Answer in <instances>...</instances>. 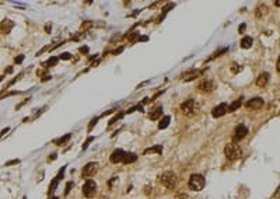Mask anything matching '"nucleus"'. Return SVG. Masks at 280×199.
<instances>
[{
	"label": "nucleus",
	"instance_id": "obj_1",
	"mask_svg": "<svg viewBox=\"0 0 280 199\" xmlns=\"http://www.w3.org/2000/svg\"><path fill=\"white\" fill-rule=\"evenodd\" d=\"M224 154H226V157L228 159V160L234 161V160H238L240 157H241L242 154V150L241 147H240V144L238 143H228L227 146H226V149H224Z\"/></svg>",
	"mask_w": 280,
	"mask_h": 199
},
{
	"label": "nucleus",
	"instance_id": "obj_2",
	"mask_svg": "<svg viewBox=\"0 0 280 199\" xmlns=\"http://www.w3.org/2000/svg\"><path fill=\"white\" fill-rule=\"evenodd\" d=\"M160 182L165 186V188L172 189V188L175 186V184H177V175H175V173H172V171H165V173H163L160 175Z\"/></svg>",
	"mask_w": 280,
	"mask_h": 199
},
{
	"label": "nucleus",
	"instance_id": "obj_3",
	"mask_svg": "<svg viewBox=\"0 0 280 199\" xmlns=\"http://www.w3.org/2000/svg\"><path fill=\"white\" fill-rule=\"evenodd\" d=\"M204 177L203 175H200V174H193V175H191V178H189V182H188V185H189V188H191L192 191H202L204 188Z\"/></svg>",
	"mask_w": 280,
	"mask_h": 199
},
{
	"label": "nucleus",
	"instance_id": "obj_4",
	"mask_svg": "<svg viewBox=\"0 0 280 199\" xmlns=\"http://www.w3.org/2000/svg\"><path fill=\"white\" fill-rule=\"evenodd\" d=\"M196 104H195V101L192 100V98H189V100H186L185 103L181 104V111L184 112L185 115H193L195 112H196Z\"/></svg>",
	"mask_w": 280,
	"mask_h": 199
},
{
	"label": "nucleus",
	"instance_id": "obj_5",
	"mask_svg": "<svg viewBox=\"0 0 280 199\" xmlns=\"http://www.w3.org/2000/svg\"><path fill=\"white\" fill-rule=\"evenodd\" d=\"M95 191H97V184L94 182V181H86L83 185V193L84 196H87V198H93L94 195H95Z\"/></svg>",
	"mask_w": 280,
	"mask_h": 199
},
{
	"label": "nucleus",
	"instance_id": "obj_6",
	"mask_svg": "<svg viewBox=\"0 0 280 199\" xmlns=\"http://www.w3.org/2000/svg\"><path fill=\"white\" fill-rule=\"evenodd\" d=\"M247 135H248V128L245 125H237L234 129V140L241 142Z\"/></svg>",
	"mask_w": 280,
	"mask_h": 199
},
{
	"label": "nucleus",
	"instance_id": "obj_7",
	"mask_svg": "<svg viewBox=\"0 0 280 199\" xmlns=\"http://www.w3.org/2000/svg\"><path fill=\"white\" fill-rule=\"evenodd\" d=\"M97 163H94V161H91V163H87L86 166H84V168H83V171H81V175L83 177H86V178H90V177H93L94 174H95V171H97Z\"/></svg>",
	"mask_w": 280,
	"mask_h": 199
},
{
	"label": "nucleus",
	"instance_id": "obj_8",
	"mask_svg": "<svg viewBox=\"0 0 280 199\" xmlns=\"http://www.w3.org/2000/svg\"><path fill=\"white\" fill-rule=\"evenodd\" d=\"M247 109H259L263 107V98L261 97H255L252 100H249L248 103H245Z\"/></svg>",
	"mask_w": 280,
	"mask_h": 199
},
{
	"label": "nucleus",
	"instance_id": "obj_9",
	"mask_svg": "<svg viewBox=\"0 0 280 199\" xmlns=\"http://www.w3.org/2000/svg\"><path fill=\"white\" fill-rule=\"evenodd\" d=\"M227 108H228V105L226 103L220 104V105H216L214 108L211 109V115L214 116V118H220V116H223L227 114Z\"/></svg>",
	"mask_w": 280,
	"mask_h": 199
},
{
	"label": "nucleus",
	"instance_id": "obj_10",
	"mask_svg": "<svg viewBox=\"0 0 280 199\" xmlns=\"http://www.w3.org/2000/svg\"><path fill=\"white\" fill-rule=\"evenodd\" d=\"M214 83L211 81V80H203V81H200L199 83V86H197V89L200 91H203V93H210V91L214 90Z\"/></svg>",
	"mask_w": 280,
	"mask_h": 199
},
{
	"label": "nucleus",
	"instance_id": "obj_11",
	"mask_svg": "<svg viewBox=\"0 0 280 199\" xmlns=\"http://www.w3.org/2000/svg\"><path fill=\"white\" fill-rule=\"evenodd\" d=\"M14 27V23L11 21V20H3L1 21V24H0V31L3 32V34H8V32L11 31V28Z\"/></svg>",
	"mask_w": 280,
	"mask_h": 199
},
{
	"label": "nucleus",
	"instance_id": "obj_12",
	"mask_svg": "<svg viewBox=\"0 0 280 199\" xmlns=\"http://www.w3.org/2000/svg\"><path fill=\"white\" fill-rule=\"evenodd\" d=\"M203 73V70H191V72H186V73H184L182 74V79H184L185 81H191V80H195L196 77H199L200 74Z\"/></svg>",
	"mask_w": 280,
	"mask_h": 199
},
{
	"label": "nucleus",
	"instance_id": "obj_13",
	"mask_svg": "<svg viewBox=\"0 0 280 199\" xmlns=\"http://www.w3.org/2000/svg\"><path fill=\"white\" fill-rule=\"evenodd\" d=\"M123 156H125V152L121 150V149H116V150H114L112 154H111V161H112V163H121V161L123 160Z\"/></svg>",
	"mask_w": 280,
	"mask_h": 199
},
{
	"label": "nucleus",
	"instance_id": "obj_14",
	"mask_svg": "<svg viewBox=\"0 0 280 199\" xmlns=\"http://www.w3.org/2000/svg\"><path fill=\"white\" fill-rule=\"evenodd\" d=\"M267 83H269V74H267V73H262V74H259V77L256 79V86L261 87V89H263Z\"/></svg>",
	"mask_w": 280,
	"mask_h": 199
},
{
	"label": "nucleus",
	"instance_id": "obj_15",
	"mask_svg": "<svg viewBox=\"0 0 280 199\" xmlns=\"http://www.w3.org/2000/svg\"><path fill=\"white\" fill-rule=\"evenodd\" d=\"M161 115H163V108H161V107H156V108L151 109V112L148 114V118H150L151 121H157Z\"/></svg>",
	"mask_w": 280,
	"mask_h": 199
},
{
	"label": "nucleus",
	"instance_id": "obj_16",
	"mask_svg": "<svg viewBox=\"0 0 280 199\" xmlns=\"http://www.w3.org/2000/svg\"><path fill=\"white\" fill-rule=\"evenodd\" d=\"M267 6H265V4H259V6L256 7V10H255V16H256V18H262L263 16H266L267 14Z\"/></svg>",
	"mask_w": 280,
	"mask_h": 199
},
{
	"label": "nucleus",
	"instance_id": "obj_17",
	"mask_svg": "<svg viewBox=\"0 0 280 199\" xmlns=\"http://www.w3.org/2000/svg\"><path fill=\"white\" fill-rule=\"evenodd\" d=\"M252 44H254V39L251 38V37H244V38L241 39V42H240V45H241L242 49H249V48L252 46Z\"/></svg>",
	"mask_w": 280,
	"mask_h": 199
},
{
	"label": "nucleus",
	"instance_id": "obj_18",
	"mask_svg": "<svg viewBox=\"0 0 280 199\" xmlns=\"http://www.w3.org/2000/svg\"><path fill=\"white\" fill-rule=\"evenodd\" d=\"M136 160H137V156H136V154H133V153H125L122 163H125V164H130V163H134Z\"/></svg>",
	"mask_w": 280,
	"mask_h": 199
},
{
	"label": "nucleus",
	"instance_id": "obj_19",
	"mask_svg": "<svg viewBox=\"0 0 280 199\" xmlns=\"http://www.w3.org/2000/svg\"><path fill=\"white\" fill-rule=\"evenodd\" d=\"M241 105H242V97H241V98H238V100H235L234 103L230 105L228 108H227V112H228V111H230V112H234V111H235V109H238L240 107H241Z\"/></svg>",
	"mask_w": 280,
	"mask_h": 199
},
{
	"label": "nucleus",
	"instance_id": "obj_20",
	"mask_svg": "<svg viewBox=\"0 0 280 199\" xmlns=\"http://www.w3.org/2000/svg\"><path fill=\"white\" fill-rule=\"evenodd\" d=\"M170 121H171V118L167 115V116H164L161 121H160V123H158V128L160 129H165L168 125H170Z\"/></svg>",
	"mask_w": 280,
	"mask_h": 199
},
{
	"label": "nucleus",
	"instance_id": "obj_21",
	"mask_svg": "<svg viewBox=\"0 0 280 199\" xmlns=\"http://www.w3.org/2000/svg\"><path fill=\"white\" fill-rule=\"evenodd\" d=\"M57 60H59V58H55V56H53V58H49V59H48V60H46V62H44V63H42V64H44V67H49V66H55V64L57 63Z\"/></svg>",
	"mask_w": 280,
	"mask_h": 199
},
{
	"label": "nucleus",
	"instance_id": "obj_22",
	"mask_svg": "<svg viewBox=\"0 0 280 199\" xmlns=\"http://www.w3.org/2000/svg\"><path fill=\"white\" fill-rule=\"evenodd\" d=\"M230 67H231V72L234 73V74H237V73H240V72L242 70V66L241 64L235 63V62H233V63L230 64Z\"/></svg>",
	"mask_w": 280,
	"mask_h": 199
},
{
	"label": "nucleus",
	"instance_id": "obj_23",
	"mask_svg": "<svg viewBox=\"0 0 280 199\" xmlns=\"http://www.w3.org/2000/svg\"><path fill=\"white\" fill-rule=\"evenodd\" d=\"M70 137H71V135L69 133V135L63 136V137H60V139H56V140H55V144H57V146H60V144H64V142H69Z\"/></svg>",
	"mask_w": 280,
	"mask_h": 199
},
{
	"label": "nucleus",
	"instance_id": "obj_24",
	"mask_svg": "<svg viewBox=\"0 0 280 199\" xmlns=\"http://www.w3.org/2000/svg\"><path fill=\"white\" fill-rule=\"evenodd\" d=\"M127 39H129V42H136V41H139L140 39L139 32H132V34H129V35H127Z\"/></svg>",
	"mask_w": 280,
	"mask_h": 199
},
{
	"label": "nucleus",
	"instance_id": "obj_25",
	"mask_svg": "<svg viewBox=\"0 0 280 199\" xmlns=\"http://www.w3.org/2000/svg\"><path fill=\"white\" fill-rule=\"evenodd\" d=\"M153 152H156V153H161V152H163V147H161V146H156V147H151V149H147L146 152H144V154H148V153H153Z\"/></svg>",
	"mask_w": 280,
	"mask_h": 199
},
{
	"label": "nucleus",
	"instance_id": "obj_26",
	"mask_svg": "<svg viewBox=\"0 0 280 199\" xmlns=\"http://www.w3.org/2000/svg\"><path fill=\"white\" fill-rule=\"evenodd\" d=\"M90 27H93V23H91V21H86V23L81 24V31H87Z\"/></svg>",
	"mask_w": 280,
	"mask_h": 199
},
{
	"label": "nucleus",
	"instance_id": "obj_27",
	"mask_svg": "<svg viewBox=\"0 0 280 199\" xmlns=\"http://www.w3.org/2000/svg\"><path fill=\"white\" fill-rule=\"evenodd\" d=\"M93 140H94V137H88V139L86 140V143L83 144V149H87V147H88V144H90V143H91Z\"/></svg>",
	"mask_w": 280,
	"mask_h": 199
},
{
	"label": "nucleus",
	"instance_id": "obj_28",
	"mask_svg": "<svg viewBox=\"0 0 280 199\" xmlns=\"http://www.w3.org/2000/svg\"><path fill=\"white\" fill-rule=\"evenodd\" d=\"M71 58V55L70 53H63V55H60V59H63V60H67V59Z\"/></svg>",
	"mask_w": 280,
	"mask_h": 199
},
{
	"label": "nucleus",
	"instance_id": "obj_29",
	"mask_svg": "<svg viewBox=\"0 0 280 199\" xmlns=\"http://www.w3.org/2000/svg\"><path fill=\"white\" fill-rule=\"evenodd\" d=\"M71 186H73V182H69V184L66 185V191H64V193H66V195L69 193V191L71 189Z\"/></svg>",
	"mask_w": 280,
	"mask_h": 199
},
{
	"label": "nucleus",
	"instance_id": "obj_30",
	"mask_svg": "<svg viewBox=\"0 0 280 199\" xmlns=\"http://www.w3.org/2000/svg\"><path fill=\"white\" fill-rule=\"evenodd\" d=\"M97 121H98V118H94V119L91 121V123H90V126H88V130H91V128H93V126L97 123Z\"/></svg>",
	"mask_w": 280,
	"mask_h": 199
},
{
	"label": "nucleus",
	"instance_id": "obj_31",
	"mask_svg": "<svg viewBox=\"0 0 280 199\" xmlns=\"http://www.w3.org/2000/svg\"><path fill=\"white\" fill-rule=\"evenodd\" d=\"M17 163H20V160H11L8 163H6V166H11V164H17Z\"/></svg>",
	"mask_w": 280,
	"mask_h": 199
},
{
	"label": "nucleus",
	"instance_id": "obj_32",
	"mask_svg": "<svg viewBox=\"0 0 280 199\" xmlns=\"http://www.w3.org/2000/svg\"><path fill=\"white\" fill-rule=\"evenodd\" d=\"M23 59H24V56H18V58H16V63H21V62H23Z\"/></svg>",
	"mask_w": 280,
	"mask_h": 199
},
{
	"label": "nucleus",
	"instance_id": "obj_33",
	"mask_svg": "<svg viewBox=\"0 0 280 199\" xmlns=\"http://www.w3.org/2000/svg\"><path fill=\"white\" fill-rule=\"evenodd\" d=\"M80 52H84V53H87V52H88V48H87V46H83V48H80Z\"/></svg>",
	"mask_w": 280,
	"mask_h": 199
},
{
	"label": "nucleus",
	"instance_id": "obj_34",
	"mask_svg": "<svg viewBox=\"0 0 280 199\" xmlns=\"http://www.w3.org/2000/svg\"><path fill=\"white\" fill-rule=\"evenodd\" d=\"M6 132H8V128H4V129H3V130H1V132H0V137H1V136L4 135Z\"/></svg>",
	"mask_w": 280,
	"mask_h": 199
},
{
	"label": "nucleus",
	"instance_id": "obj_35",
	"mask_svg": "<svg viewBox=\"0 0 280 199\" xmlns=\"http://www.w3.org/2000/svg\"><path fill=\"white\" fill-rule=\"evenodd\" d=\"M276 70L280 72V60L279 59H277V63H276Z\"/></svg>",
	"mask_w": 280,
	"mask_h": 199
},
{
	"label": "nucleus",
	"instance_id": "obj_36",
	"mask_svg": "<svg viewBox=\"0 0 280 199\" xmlns=\"http://www.w3.org/2000/svg\"><path fill=\"white\" fill-rule=\"evenodd\" d=\"M244 30H245V24L240 25V32H244Z\"/></svg>",
	"mask_w": 280,
	"mask_h": 199
},
{
	"label": "nucleus",
	"instance_id": "obj_37",
	"mask_svg": "<svg viewBox=\"0 0 280 199\" xmlns=\"http://www.w3.org/2000/svg\"><path fill=\"white\" fill-rule=\"evenodd\" d=\"M45 28H46V32H51V31H49V30H51V24H46Z\"/></svg>",
	"mask_w": 280,
	"mask_h": 199
},
{
	"label": "nucleus",
	"instance_id": "obj_38",
	"mask_svg": "<svg viewBox=\"0 0 280 199\" xmlns=\"http://www.w3.org/2000/svg\"><path fill=\"white\" fill-rule=\"evenodd\" d=\"M55 159H56V154H53V156H52V157H49V159H48V160L51 161V160H55Z\"/></svg>",
	"mask_w": 280,
	"mask_h": 199
}]
</instances>
